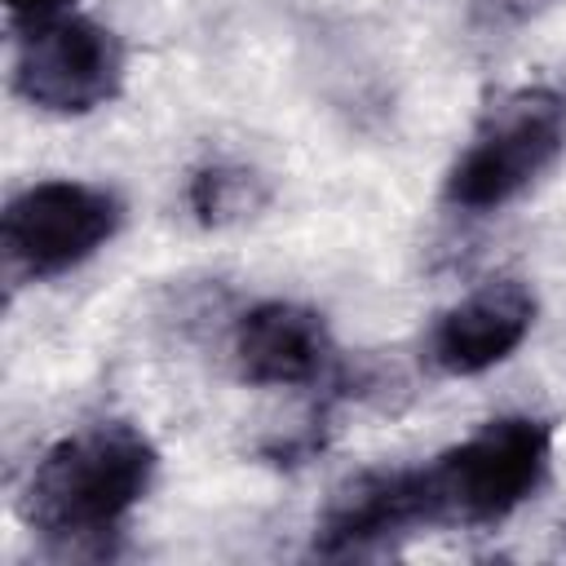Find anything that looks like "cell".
<instances>
[{"mask_svg":"<svg viewBox=\"0 0 566 566\" xmlns=\"http://www.w3.org/2000/svg\"><path fill=\"white\" fill-rule=\"evenodd\" d=\"M159 473L155 442L128 420H102L53 442L22 486V522L62 544L115 535Z\"/></svg>","mask_w":566,"mask_h":566,"instance_id":"6da1fadb","label":"cell"},{"mask_svg":"<svg viewBox=\"0 0 566 566\" xmlns=\"http://www.w3.org/2000/svg\"><path fill=\"white\" fill-rule=\"evenodd\" d=\"M553 429L535 416H500L420 464L429 526H495L544 486Z\"/></svg>","mask_w":566,"mask_h":566,"instance_id":"7a4b0ae2","label":"cell"},{"mask_svg":"<svg viewBox=\"0 0 566 566\" xmlns=\"http://www.w3.org/2000/svg\"><path fill=\"white\" fill-rule=\"evenodd\" d=\"M566 150V102L553 88H517L486 111L442 181L455 212H495L531 190Z\"/></svg>","mask_w":566,"mask_h":566,"instance_id":"3957f363","label":"cell"},{"mask_svg":"<svg viewBox=\"0 0 566 566\" xmlns=\"http://www.w3.org/2000/svg\"><path fill=\"white\" fill-rule=\"evenodd\" d=\"M124 226V203L93 181H35L4 208V261L22 279H57L97 256Z\"/></svg>","mask_w":566,"mask_h":566,"instance_id":"277c9868","label":"cell"},{"mask_svg":"<svg viewBox=\"0 0 566 566\" xmlns=\"http://www.w3.org/2000/svg\"><path fill=\"white\" fill-rule=\"evenodd\" d=\"M124 84V44L93 18L62 13L22 31L13 57V88L49 115H88Z\"/></svg>","mask_w":566,"mask_h":566,"instance_id":"5b68a950","label":"cell"},{"mask_svg":"<svg viewBox=\"0 0 566 566\" xmlns=\"http://www.w3.org/2000/svg\"><path fill=\"white\" fill-rule=\"evenodd\" d=\"M424 526H429V504H424L420 464L367 469V473L349 478L323 509V517L314 526V553L358 557V553H376L402 535H416Z\"/></svg>","mask_w":566,"mask_h":566,"instance_id":"8992f818","label":"cell"},{"mask_svg":"<svg viewBox=\"0 0 566 566\" xmlns=\"http://www.w3.org/2000/svg\"><path fill=\"white\" fill-rule=\"evenodd\" d=\"M234 367L261 389H305L332 376L336 340L318 310L296 301H261L234 323Z\"/></svg>","mask_w":566,"mask_h":566,"instance_id":"52a82bcc","label":"cell"},{"mask_svg":"<svg viewBox=\"0 0 566 566\" xmlns=\"http://www.w3.org/2000/svg\"><path fill=\"white\" fill-rule=\"evenodd\" d=\"M535 327V296L517 279L486 283L442 310L429 327L424 354L442 376H478L500 367Z\"/></svg>","mask_w":566,"mask_h":566,"instance_id":"ba28073f","label":"cell"},{"mask_svg":"<svg viewBox=\"0 0 566 566\" xmlns=\"http://www.w3.org/2000/svg\"><path fill=\"white\" fill-rule=\"evenodd\" d=\"M265 199H270L265 181L252 168L230 164V159H212V164L195 168L190 172V186H186V203H190V212H195L199 226L243 221L256 208H265Z\"/></svg>","mask_w":566,"mask_h":566,"instance_id":"9c48e42d","label":"cell"},{"mask_svg":"<svg viewBox=\"0 0 566 566\" xmlns=\"http://www.w3.org/2000/svg\"><path fill=\"white\" fill-rule=\"evenodd\" d=\"M553 4H562V0H469V22L482 35H509V31H522L526 22L544 18Z\"/></svg>","mask_w":566,"mask_h":566,"instance_id":"30bf717a","label":"cell"},{"mask_svg":"<svg viewBox=\"0 0 566 566\" xmlns=\"http://www.w3.org/2000/svg\"><path fill=\"white\" fill-rule=\"evenodd\" d=\"M71 4H75V0H4V9H9V22H13L18 31L44 27V22L62 18Z\"/></svg>","mask_w":566,"mask_h":566,"instance_id":"8fae6325","label":"cell"}]
</instances>
